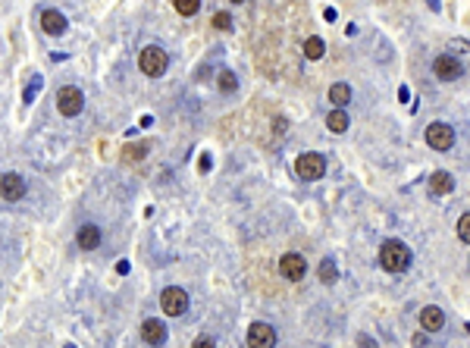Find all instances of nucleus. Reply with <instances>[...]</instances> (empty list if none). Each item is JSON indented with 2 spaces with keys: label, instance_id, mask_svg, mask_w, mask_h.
<instances>
[{
  "label": "nucleus",
  "instance_id": "1",
  "mask_svg": "<svg viewBox=\"0 0 470 348\" xmlns=\"http://www.w3.org/2000/svg\"><path fill=\"white\" fill-rule=\"evenodd\" d=\"M380 264H382V270H389V273H402V270H408V264H411V248L398 239H386L380 248Z\"/></svg>",
  "mask_w": 470,
  "mask_h": 348
},
{
  "label": "nucleus",
  "instance_id": "2",
  "mask_svg": "<svg viewBox=\"0 0 470 348\" xmlns=\"http://www.w3.org/2000/svg\"><path fill=\"white\" fill-rule=\"evenodd\" d=\"M138 66H141L144 75L157 79V75H164V72H166V66H170V57H166L164 48H157V44H148V48L141 50V57H138Z\"/></svg>",
  "mask_w": 470,
  "mask_h": 348
},
{
  "label": "nucleus",
  "instance_id": "3",
  "mask_svg": "<svg viewBox=\"0 0 470 348\" xmlns=\"http://www.w3.org/2000/svg\"><path fill=\"white\" fill-rule=\"evenodd\" d=\"M295 173H298L304 182H317V179L326 173V160H323L320 154L307 151V154H301V157L295 160Z\"/></svg>",
  "mask_w": 470,
  "mask_h": 348
},
{
  "label": "nucleus",
  "instance_id": "4",
  "mask_svg": "<svg viewBox=\"0 0 470 348\" xmlns=\"http://www.w3.org/2000/svg\"><path fill=\"white\" fill-rule=\"evenodd\" d=\"M85 107V95L82 88H75V85H66V88L57 91V110L63 116H79Z\"/></svg>",
  "mask_w": 470,
  "mask_h": 348
},
{
  "label": "nucleus",
  "instance_id": "5",
  "mask_svg": "<svg viewBox=\"0 0 470 348\" xmlns=\"http://www.w3.org/2000/svg\"><path fill=\"white\" fill-rule=\"evenodd\" d=\"M160 307H164L166 317H182L185 311H188V295H185V289H179V286L164 289V295H160Z\"/></svg>",
  "mask_w": 470,
  "mask_h": 348
},
{
  "label": "nucleus",
  "instance_id": "6",
  "mask_svg": "<svg viewBox=\"0 0 470 348\" xmlns=\"http://www.w3.org/2000/svg\"><path fill=\"white\" fill-rule=\"evenodd\" d=\"M427 144L433 151H451V144H455V129H451L449 123H433L427 129Z\"/></svg>",
  "mask_w": 470,
  "mask_h": 348
},
{
  "label": "nucleus",
  "instance_id": "7",
  "mask_svg": "<svg viewBox=\"0 0 470 348\" xmlns=\"http://www.w3.org/2000/svg\"><path fill=\"white\" fill-rule=\"evenodd\" d=\"M280 273L286 276V280H292V282L304 280V276H307V260L301 258L298 251L282 254V260H280Z\"/></svg>",
  "mask_w": 470,
  "mask_h": 348
},
{
  "label": "nucleus",
  "instance_id": "8",
  "mask_svg": "<svg viewBox=\"0 0 470 348\" xmlns=\"http://www.w3.org/2000/svg\"><path fill=\"white\" fill-rule=\"evenodd\" d=\"M248 348H276V329L270 323H251V329H248Z\"/></svg>",
  "mask_w": 470,
  "mask_h": 348
},
{
  "label": "nucleus",
  "instance_id": "9",
  "mask_svg": "<svg viewBox=\"0 0 470 348\" xmlns=\"http://www.w3.org/2000/svg\"><path fill=\"white\" fill-rule=\"evenodd\" d=\"M26 195V179L19 173H7V176H0V198L3 201H19Z\"/></svg>",
  "mask_w": 470,
  "mask_h": 348
},
{
  "label": "nucleus",
  "instance_id": "10",
  "mask_svg": "<svg viewBox=\"0 0 470 348\" xmlns=\"http://www.w3.org/2000/svg\"><path fill=\"white\" fill-rule=\"evenodd\" d=\"M433 69H436V75L442 79V82H455V79H461V75H464V69H461V63H458V57H449V54L436 57Z\"/></svg>",
  "mask_w": 470,
  "mask_h": 348
},
{
  "label": "nucleus",
  "instance_id": "11",
  "mask_svg": "<svg viewBox=\"0 0 470 348\" xmlns=\"http://www.w3.org/2000/svg\"><path fill=\"white\" fill-rule=\"evenodd\" d=\"M141 339L148 342V345H164L166 342V327L157 317H148V320L141 323Z\"/></svg>",
  "mask_w": 470,
  "mask_h": 348
},
{
  "label": "nucleus",
  "instance_id": "12",
  "mask_svg": "<svg viewBox=\"0 0 470 348\" xmlns=\"http://www.w3.org/2000/svg\"><path fill=\"white\" fill-rule=\"evenodd\" d=\"M420 327L427 329V333H439V329L445 327V314H442V307H423L420 311Z\"/></svg>",
  "mask_w": 470,
  "mask_h": 348
},
{
  "label": "nucleus",
  "instance_id": "13",
  "mask_svg": "<svg viewBox=\"0 0 470 348\" xmlns=\"http://www.w3.org/2000/svg\"><path fill=\"white\" fill-rule=\"evenodd\" d=\"M75 242H79L82 251H95V248L101 245V229H97L95 223H85L82 229H79V235H75Z\"/></svg>",
  "mask_w": 470,
  "mask_h": 348
},
{
  "label": "nucleus",
  "instance_id": "14",
  "mask_svg": "<svg viewBox=\"0 0 470 348\" xmlns=\"http://www.w3.org/2000/svg\"><path fill=\"white\" fill-rule=\"evenodd\" d=\"M429 191H433V195H449V191H455V176L445 170H436L429 176Z\"/></svg>",
  "mask_w": 470,
  "mask_h": 348
},
{
  "label": "nucleus",
  "instance_id": "15",
  "mask_svg": "<svg viewBox=\"0 0 470 348\" xmlns=\"http://www.w3.org/2000/svg\"><path fill=\"white\" fill-rule=\"evenodd\" d=\"M41 28L48 35H63L66 32V16L57 13V10H44L41 13Z\"/></svg>",
  "mask_w": 470,
  "mask_h": 348
},
{
  "label": "nucleus",
  "instance_id": "16",
  "mask_svg": "<svg viewBox=\"0 0 470 348\" xmlns=\"http://www.w3.org/2000/svg\"><path fill=\"white\" fill-rule=\"evenodd\" d=\"M329 101H333V107H335V110L348 107V104H351V88H348L345 82H335L333 88H329Z\"/></svg>",
  "mask_w": 470,
  "mask_h": 348
},
{
  "label": "nucleus",
  "instance_id": "17",
  "mask_svg": "<svg viewBox=\"0 0 470 348\" xmlns=\"http://www.w3.org/2000/svg\"><path fill=\"white\" fill-rule=\"evenodd\" d=\"M217 88L223 91V95H232V91L239 88V79H235V72H232V69H223V72L217 75Z\"/></svg>",
  "mask_w": 470,
  "mask_h": 348
},
{
  "label": "nucleus",
  "instance_id": "18",
  "mask_svg": "<svg viewBox=\"0 0 470 348\" xmlns=\"http://www.w3.org/2000/svg\"><path fill=\"white\" fill-rule=\"evenodd\" d=\"M326 126H329V132L342 135V132L348 129V113H345V110H333V113H329V119H326Z\"/></svg>",
  "mask_w": 470,
  "mask_h": 348
},
{
  "label": "nucleus",
  "instance_id": "19",
  "mask_svg": "<svg viewBox=\"0 0 470 348\" xmlns=\"http://www.w3.org/2000/svg\"><path fill=\"white\" fill-rule=\"evenodd\" d=\"M323 50H326V44H323V38H307V44H304V54H307V60H320V57H323Z\"/></svg>",
  "mask_w": 470,
  "mask_h": 348
},
{
  "label": "nucleus",
  "instance_id": "20",
  "mask_svg": "<svg viewBox=\"0 0 470 348\" xmlns=\"http://www.w3.org/2000/svg\"><path fill=\"white\" fill-rule=\"evenodd\" d=\"M335 280H339V270H335V264L326 258L320 264V282H326V286H329V282H335Z\"/></svg>",
  "mask_w": 470,
  "mask_h": 348
},
{
  "label": "nucleus",
  "instance_id": "21",
  "mask_svg": "<svg viewBox=\"0 0 470 348\" xmlns=\"http://www.w3.org/2000/svg\"><path fill=\"white\" fill-rule=\"evenodd\" d=\"M173 3H176V10L182 16H195L201 10V0H173Z\"/></svg>",
  "mask_w": 470,
  "mask_h": 348
},
{
  "label": "nucleus",
  "instance_id": "22",
  "mask_svg": "<svg viewBox=\"0 0 470 348\" xmlns=\"http://www.w3.org/2000/svg\"><path fill=\"white\" fill-rule=\"evenodd\" d=\"M458 239L467 245L470 242V213H461V220H458Z\"/></svg>",
  "mask_w": 470,
  "mask_h": 348
},
{
  "label": "nucleus",
  "instance_id": "23",
  "mask_svg": "<svg viewBox=\"0 0 470 348\" xmlns=\"http://www.w3.org/2000/svg\"><path fill=\"white\" fill-rule=\"evenodd\" d=\"M148 154V144H129L126 148V160H141Z\"/></svg>",
  "mask_w": 470,
  "mask_h": 348
},
{
  "label": "nucleus",
  "instance_id": "24",
  "mask_svg": "<svg viewBox=\"0 0 470 348\" xmlns=\"http://www.w3.org/2000/svg\"><path fill=\"white\" fill-rule=\"evenodd\" d=\"M213 26H217L219 32H229V28H232V16L229 13H217V16H213Z\"/></svg>",
  "mask_w": 470,
  "mask_h": 348
},
{
  "label": "nucleus",
  "instance_id": "25",
  "mask_svg": "<svg viewBox=\"0 0 470 348\" xmlns=\"http://www.w3.org/2000/svg\"><path fill=\"white\" fill-rule=\"evenodd\" d=\"M191 348H217V342L210 339V336H198V339H195V345Z\"/></svg>",
  "mask_w": 470,
  "mask_h": 348
},
{
  "label": "nucleus",
  "instance_id": "26",
  "mask_svg": "<svg viewBox=\"0 0 470 348\" xmlns=\"http://www.w3.org/2000/svg\"><path fill=\"white\" fill-rule=\"evenodd\" d=\"M361 345H364V348H376V345H373V342H370V339H367V336H361Z\"/></svg>",
  "mask_w": 470,
  "mask_h": 348
},
{
  "label": "nucleus",
  "instance_id": "27",
  "mask_svg": "<svg viewBox=\"0 0 470 348\" xmlns=\"http://www.w3.org/2000/svg\"><path fill=\"white\" fill-rule=\"evenodd\" d=\"M232 3H242V0H232Z\"/></svg>",
  "mask_w": 470,
  "mask_h": 348
}]
</instances>
